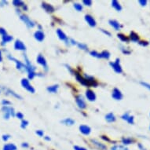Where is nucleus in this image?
I'll return each mask as SVG.
<instances>
[{
	"instance_id": "dca6fc26",
	"label": "nucleus",
	"mask_w": 150,
	"mask_h": 150,
	"mask_svg": "<svg viewBox=\"0 0 150 150\" xmlns=\"http://www.w3.org/2000/svg\"><path fill=\"white\" fill-rule=\"evenodd\" d=\"M34 37L37 41H39V42H42V41H43V40H44L45 35L42 31L39 30V31H36V32H35Z\"/></svg>"
},
{
	"instance_id": "3c124183",
	"label": "nucleus",
	"mask_w": 150,
	"mask_h": 150,
	"mask_svg": "<svg viewBox=\"0 0 150 150\" xmlns=\"http://www.w3.org/2000/svg\"><path fill=\"white\" fill-rule=\"evenodd\" d=\"M101 138L104 139L105 141H106V142H110V139L108 138H107V136H106V138H105V136H101Z\"/></svg>"
},
{
	"instance_id": "8fccbe9b",
	"label": "nucleus",
	"mask_w": 150,
	"mask_h": 150,
	"mask_svg": "<svg viewBox=\"0 0 150 150\" xmlns=\"http://www.w3.org/2000/svg\"><path fill=\"white\" fill-rule=\"evenodd\" d=\"M21 146H22L23 148H28L29 147V145H28L27 142H23L22 144H21Z\"/></svg>"
},
{
	"instance_id": "f8f14e48",
	"label": "nucleus",
	"mask_w": 150,
	"mask_h": 150,
	"mask_svg": "<svg viewBox=\"0 0 150 150\" xmlns=\"http://www.w3.org/2000/svg\"><path fill=\"white\" fill-rule=\"evenodd\" d=\"M75 75H76V78L77 81L79 82V83H80L82 85H83V86H90V84L88 83V82L86 80V79H85L84 77L81 76V75H79V74L77 73V72H76Z\"/></svg>"
},
{
	"instance_id": "13d9d810",
	"label": "nucleus",
	"mask_w": 150,
	"mask_h": 150,
	"mask_svg": "<svg viewBox=\"0 0 150 150\" xmlns=\"http://www.w3.org/2000/svg\"><path fill=\"white\" fill-rule=\"evenodd\" d=\"M149 129H150V127H149Z\"/></svg>"
},
{
	"instance_id": "a878e982",
	"label": "nucleus",
	"mask_w": 150,
	"mask_h": 150,
	"mask_svg": "<svg viewBox=\"0 0 150 150\" xmlns=\"http://www.w3.org/2000/svg\"><path fill=\"white\" fill-rule=\"evenodd\" d=\"M112 6L115 10L119 11V12L122 10V6H121V5L120 4V3L117 2V1H116V0L112 1Z\"/></svg>"
},
{
	"instance_id": "473e14b6",
	"label": "nucleus",
	"mask_w": 150,
	"mask_h": 150,
	"mask_svg": "<svg viewBox=\"0 0 150 150\" xmlns=\"http://www.w3.org/2000/svg\"><path fill=\"white\" fill-rule=\"evenodd\" d=\"M28 126V121L25 120H23L21 121V127L22 129H25Z\"/></svg>"
},
{
	"instance_id": "4d7b16f0",
	"label": "nucleus",
	"mask_w": 150,
	"mask_h": 150,
	"mask_svg": "<svg viewBox=\"0 0 150 150\" xmlns=\"http://www.w3.org/2000/svg\"><path fill=\"white\" fill-rule=\"evenodd\" d=\"M0 93H1V90H0Z\"/></svg>"
},
{
	"instance_id": "6ab92c4d",
	"label": "nucleus",
	"mask_w": 150,
	"mask_h": 150,
	"mask_svg": "<svg viewBox=\"0 0 150 150\" xmlns=\"http://www.w3.org/2000/svg\"><path fill=\"white\" fill-rule=\"evenodd\" d=\"M13 40V36L7 34L6 35H3V36H2V43H1V44L3 45V46H4V45L6 44L7 42H11Z\"/></svg>"
},
{
	"instance_id": "6e6552de",
	"label": "nucleus",
	"mask_w": 150,
	"mask_h": 150,
	"mask_svg": "<svg viewBox=\"0 0 150 150\" xmlns=\"http://www.w3.org/2000/svg\"><path fill=\"white\" fill-rule=\"evenodd\" d=\"M76 104L78 107L82 109H83L86 107V102L84 101L83 98L81 96V95H78V96L76 97Z\"/></svg>"
},
{
	"instance_id": "a19ab883",
	"label": "nucleus",
	"mask_w": 150,
	"mask_h": 150,
	"mask_svg": "<svg viewBox=\"0 0 150 150\" xmlns=\"http://www.w3.org/2000/svg\"><path fill=\"white\" fill-rule=\"evenodd\" d=\"M140 83H141V85H142L143 86H145V87H146L148 90H149L150 91V84L149 83H145V82H141Z\"/></svg>"
},
{
	"instance_id": "2f4dec72",
	"label": "nucleus",
	"mask_w": 150,
	"mask_h": 150,
	"mask_svg": "<svg viewBox=\"0 0 150 150\" xmlns=\"http://www.w3.org/2000/svg\"><path fill=\"white\" fill-rule=\"evenodd\" d=\"M110 150H129L127 147L123 145H114L113 147L111 148Z\"/></svg>"
},
{
	"instance_id": "4468645a",
	"label": "nucleus",
	"mask_w": 150,
	"mask_h": 150,
	"mask_svg": "<svg viewBox=\"0 0 150 150\" xmlns=\"http://www.w3.org/2000/svg\"><path fill=\"white\" fill-rule=\"evenodd\" d=\"M86 97L87 100L90 101H94L96 100V94L91 90H87L86 91Z\"/></svg>"
},
{
	"instance_id": "864d4df0",
	"label": "nucleus",
	"mask_w": 150,
	"mask_h": 150,
	"mask_svg": "<svg viewBox=\"0 0 150 150\" xmlns=\"http://www.w3.org/2000/svg\"><path fill=\"white\" fill-rule=\"evenodd\" d=\"M44 138L47 141H50V138L49 137H48V136H46V137H44Z\"/></svg>"
},
{
	"instance_id": "c756f323",
	"label": "nucleus",
	"mask_w": 150,
	"mask_h": 150,
	"mask_svg": "<svg viewBox=\"0 0 150 150\" xmlns=\"http://www.w3.org/2000/svg\"><path fill=\"white\" fill-rule=\"evenodd\" d=\"M58 85H54V86H50L47 87V91H49L50 93H55L57 92V89H58Z\"/></svg>"
},
{
	"instance_id": "09e8293b",
	"label": "nucleus",
	"mask_w": 150,
	"mask_h": 150,
	"mask_svg": "<svg viewBox=\"0 0 150 150\" xmlns=\"http://www.w3.org/2000/svg\"><path fill=\"white\" fill-rule=\"evenodd\" d=\"M138 149L140 150H146V149H145V147L144 146V145H142V144H141V143H138Z\"/></svg>"
},
{
	"instance_id": "c03bdc74",
	"label": "nucleus",
	"mask_w": 150,
	"mask_h": 150,
	"mask_svg": "<svg viewBox=\"0 0 150 150\" xmlns=\"http://www.w3.org/2000/svg\"><path fill=\"white\" fill-rule=\"evenodd\" d=\"M35 134H36L37 135L40 136V137H43V135H44L43 130H36V131H35Z\"/></svg>"
},
{
	"instance_id": "cd10ccee",
	"label": "nucleus",
	"mask_w": 150,
	"mask_h": 150,
	"mask_svg": "<svg viewBox=\"0 0 150 150\" xmlns=\"http://www.w3.org/2000/svg\"><path fill=\"white\" fill-rule=\"evenodd\" d=\"M62 123H64V124H65L67 126H72L75 123V120H73L71 118H66L64 119V120H62Z\"/></svg>"
},
{
	"instance_id": "412c9836",
	"label": "nucleus",
	"mask_w": 150,
	"mask_h": 150,
	"mask_svg": "<svg viewBox=\"0 0 150 150\" xmlns=\"http://www.w3.org/2000/svg\"><path fill=\"white\" fill-rule=\"evenodd\" d=\"M13 5L16 6V7H22L24 10H25V7L27 8L25 3L23 1H21V0H14V1H13Z\"/></svg>"
},
{
	"instance_id": "5fc2aeb1",
	"label": "nucleus",
	"mask_w": 150,
	"mask_h": 150,
	"mask_svg": "<svg viewBox=\"0 0 150 150\" xmlns=\"http://www.w3.org/2000/svg\"><path fill=\"white\" fill-rule=\"evenodd\" d=\"M3 62V57H2V56H0V62Z\"/></svg>"
},
{
	"instance_id": "20e7f679",
	"label": "nucleus",
	"mask_w": 150,
	"mask_h": 150,
	"mask_svg": "<svg viewBox=\"0 0 150 150\" xmlns=\"http://www.w3.org/2000/svg\"><path fill=\"white\" fill-rule=\"evenodd\" d=\"M20 19L27 25L28 28H33L35 26V23L32 21L29 17L25 14H20Z\"/></svg>"
},
{
	"instance_id": "aec40b11",
	"label": "nucleus",
	"mask_w": 150,
	"mask_h": 150,
	"mask_svg": "<svg viewBox=\"0 0 150 150\" xmlns=\"http://www.w3.org/2000/svg\"><path fill=\"white\" fill-rule=\"evenodd\" d=\"M42 8H43V9H44V10L48 13H53L54 12V10H55L53 6H51L50 4H47V3H42Z\"/></svg>"
},
{
	"instance_id": "7c9ffc66",
	"label": "nucleus",
	"mask_w": 150,
	"mask_h": 150,
	"mask_svg": "<svg viewBox=\"0 0 150 150\" xmlns=\"http://www.w3.org/2000/svg\"><path fill=\"white\" fill-rule=\"evenodd\" d=\"M117 36H118L119 39H120L121 41H123V42H129V40H129V38H128L127 35L122 34V33H120V34L117 35Z\"/></svg>"
},
{
	"instance_id": "de8ad7c7",
	"label": "nucleus",
	"mask_w": 150,
	"mask_h": 150,
	"mask_svg": "<svg viewBox=\"0 0 150 150\" xmlns=\"http://www.w3.org/2000/svg\"><path fill=\"white\" fill-rule=\"evenodd\" d=\"M138 3H140L141 6H145L147 4V1L146 0H140V1H138Z\"/></svg>"
},
{
	"instance_id": "f03ea898",
	"label": "nucleus",
	"mask_w": 150,
	"mask_h": 150,
	"mask_svg": "<svg viewBox=\"0 0 150 150\" xmlns=\"http://www.w3.org/2000/svg\"><path fill=\"white\" fill-rule=\"evenodd\" d=\"M8 58L12 61V62H14L15 64H16V68H17L18 70H20L21 71H27V67L24 63L21 62V61H18L17 59H16L15 57L10 56V55H8Z\"/></svg>"
},
{
	"instance_id": "f704fd0d",
	"label": "nucleus",
	"mask_w": 150,
	"mask_h": 150,
	"mask_svg": "<svg viewBox=\"0 0 150 150\" xmlns=\"http://www.w3.org/2000/svg\"><path fill=\"white\" fill-rule=\"evenodd\" d=\"M77 46L79 47V49H82V50H86L88 49L87 48V46L86 44H83V43H80V42H77Z\"/></svg>"
},
{
	"instance_id": "9b49d317",
	"label": "nucleus",
	"mask_w": 150,
	"mask_h": 150,
	"mask_svg": "<svg viewBox=\"0 0 150 150\" xmlns=\"http://www.w3.org/2000/svg\"><path fill=\"white\" fill-rule=\"evenodd\" d=\"M91 142H92V144L93 145V146L95 148H97L99 150H107V146H106L105 144H103V143H101L99 142L97 140H91Z\"/></svg>"
},
{
	"instance_id": "7ed1b4c3",
	"label": "nucleus",
	"mask_w": 150,
	"mask_h": 150,
	"mask_svg": "<svg viewBox=\"0 0 150 150\" xmlns=\"http://www.w3.org/2000/svg\"><path fill=\"white\" fill-rule=\"evenodd\" d=\"M21 86L24 87V88L26 90V91H28V92H30V93H35V89L34 87L30 84L29 83V80L28 79H21Z\"/></svg>"
},
{
	"instance_id": "79ce46f5",
	"label": "nucleus",
	"mask_w": 150,
	"mask_h": 150,
	"mask_svg": "<svg viewBox=\"0 0 150 150\" xmlns=\"http://www.w3.org/2000/svg\"><path fill=\"white\" fill-rule=\"evenodd\" d=\"M83 3L85 4L86 6H91L92 5V1H91V0H84V1H83Z\"/></svg>"
},
{
	"instance_id": "49530a36",
	"label": "nucleus",
	"mask_w": 150,
	"mask_h": 150,
	"mask_svg": "<svg viewBox=\"0 0 150 150\" xmlns=\"http://www.w3.org/2000/svg\"><path fill=\"white\" fill-rule=\"evenodd\" d=\"M139 44L141 46H142V47H147L149 45V42L147 41H139Z\"/></svg>"
},
{
	"instance_id": "ddd939ff",
	"label": "nucleus",
	"mask_w": 150,
	"mask_h": 150,
	"mask_svg": "<svg viewBox=\"0 0 150 150\" xmlns=\"http://www.w3.org/2000/svg\"><path fill=\"white\" fill-rule=\"evenodd\" d=\"M85 20H86L87 24H88L91 27H95V26H96V21L94 20V18H93L91 15L86 14V16H85Z\"/></svg>"
},
{
	"instance_id": "1a4fd4ad",
	"label": "nucleus",
	"mask_w": 150,
	"mask_h": 150,
	"mask_svg": "<svg viewBox=\"0 0 150 150\" xmlns=\"http://www.w3.org/2000/svg\"><path fill=\"white\" fill-rule=\"evenodd\" d=\"M3 91H5V93L6 94H7V95H10V96H13L16 98H18V99H22V97L19 95L18 93H17L16 92L11 90V89H9V88H5V87H3Z\"/></svg>"
},
{
	"instance_id": "37998d69",
	"label": "nucleus",
	"mask_w": 150,
	"mask_h": 150,
	"mask_svg": "<svg viewBox=\"0 0 150 150\" xmlns=\"http://www.w3.org/2000/svg\"><path fill=\"white\" fill-rule=\"evenodd\" d=\"M0 35H7V32L6 31L5 28H0Z\"/></svg>"
},
{
	"instance_id": "e433bc0d",
	"label": "nucleus",
	"mask_w": 150,
	"mask_h": 150,
	"mask_svg": "<svg viewBox=\"0 0 150 150\" xmlns=\"http://www.w3.org/2000/svg\"><path fill=\"white\" fill-rule=\"evenodd\" d=\"M28 79H34V77L35 76H37V74L35 72V71H29V72H28Z\"/></svg>"
},
{
	"instance_id": "ea45409f",
	"label": "nucleus",
	"mask_w": 150,
	"mask_h": 150,
	"mask_svg": "<svg viewBox=\"0 0 150 150\" xmlns=\"http://www.w3.org/2000/svg\"><path fill=\"white\" fill-rule=\"evenodd\" d=\"M10 138V134H3V135L2 136V139H3L4 142H7Z\"/></svg>"
},
{
	"instance_id": "5701e85b",
	"label": "nucleus",
	"mask_w": 150,
	"mask_h": 150,
	"mask_svg": "<svg viewBox=\"0 0 150 150\" xmlns=\"http://www.w3.org/2000/svg\"><path fill=\"white\" fill-rule=\"evenodd\" d=\"M57 34L61 40H63V41H67V40H68V37H67V35L64 34V32H62L61 29L57 30Z\"/></svg>"
},
{
	"instance_id": "b1692460",
	"label": "nucleus",
	"mask_w": 150,
	"mask_h": 150,
	"mask_svg": "<svg viewBox=\"0 0 150 150\" xmlns=\"http://www.w3.org/2000/svg\"><path fill=\"white\" fill-rule=\"evenodd\" d=\"M17 146L13 144V143H9V144H6L3 145V150H17Z\"/></svg>"
},
{
	"instance_id": "603ef678",
	"label": "nucleus",
	"mask_w": 150,
	"mask_h": 150,
	"mask_svg": "<svg viewBox=\"0 0 150 150\" xmlns=\"http://www.w3.org/2000/svg\"><path fill=\"white\" fill-rule=\"evenodd\" d=\"M101 31H102V32H103L104 33H105V34L108 35V36H111V33H110V32H105V31H104L103 29H101Z\"/></svg>"
},
{
	"instance_id": "2eb2a0df",
	"label": "nucleus",
	"mask_w": 150,
	"mask_h": 150,
	"mask_svg": "<svg viewBox=\"0 0 150 150\" xmlns=\"http://www.w3.org/2000/svg\"><path fill=\"white\" fill-rule=\"evenodd\" d=\"M121 118L127 121V122L130 123V124H134V116H130L128 112L123 114Z\"/></svg>"
},
{
	"instance_id": "39448f33",
	"label": "nucleus",
	"mask_w": 150,
	"mask_h": 150,
	"mask_svg": "<svg viewBox=\"0 0 150 150\" xmlns=\"http://www.w3.org/2000/svg\"><path fill=\"white\" fill-rule=\"evenodd\" d=\"M110 65L114 69V71L117 72V73H122L123 72L122 67L120 64V59H116V62H110Z\"/></svg>"
},
{
	"instance_id": "6e6d98bb",
	"label": "nucleus",
	"mask_w": 150,
	"mask_h": 150,
	"mask_svg": "<svg viewBox=\"0 0 150 150\" xmlns=\"http://www.w3.org/2000/svg\"><path fill=\"white\" fill-rule=\"evenodd\" d=\"M0 56H2V52H1V50H0Z\"/></svg>"
},
{
	"instance_id": "c85d7f7f",
	"label": "nucleus",
	"mask_w": 150,
	"mask_h": 150,
	"mask_svg": "<svg viewBox=\"0 0 150 150\" xmlns=\"http://www.w3.org/2000/svg\"><path fill=\"white\" fill-rule=\"evenodd\" d=\"M109 57H110V53L108 50H104L101 53H100V58L108 59Z\"/></svg>"
},
{
	"instance_id": "bb28decb",
	"label": "nucleus",
	"mask_w": 150,
	"mask_h": 150,
	"mask_svg": "<svg viewBox=\"0 0 150 150\" xmlns=\"http://www.w3.org/2000/svg\"><path fill=\"white\" fill-rule=\"evenodd\" d=\"M105 120L106 121H108L109 123H112V122L116 121V116H114V114L112 113V112H110V113H108L106 115Z\"/></svg>"
},
{
	"instance_id": "423d86ee",
	"label": "nucleus",
	"mask_w": 150,
	"mask_h": 150,
	"mask_svg": "<svg viewBox=\"0 0 150 150\" xmlns=\"http://www.w3.org/2000/svg\"><path fill=\"white\" fill-rule=\"evenodd\" d=\"M36 62L38 64H41V65H42V66L44 68L46 71H47V70H48L47 62V61H46V59H45V57L42 56V54H39V55H38V57H37V58H36Z\"/></svg>"
},
{
	"instance_id": "a211bd4d",
	"label": "nucleus",
	"mask_w": 150,
	"mask_h": 150,
	"mask_svg": "<svg viewBox=\"0 0 150 150\" xmlns=\"http://www.w3.org/2000/svg\"><path fill=\"white\" fill-rule=\"evenodd\" d=\"M129 40H131V41L134 42H139L140 37H139V35L134 32H131L130 34V36H129Z\"/></svg>"
},
{
	"instance_id": "0eeeda50",
	"label": "nucleus",
	"mask_w": 150,
	"mask_h": 150,
	"mask_svg": "<svg viewBox=\"0 0 150 150\" xmlns=\"http://www.w3.org/2000/svg\"><path fill=\"white\" fill-rule=\"evenodd\" d=\"M14 49L16 50H21V51H25L26 50V46L25 43L19 40H17L14 42Z\"/></svg>"
},
{
	"instance_id": "72a5a7b5",
	"label": "nucleus",
	"mask_w": 150,
	"mask_h": 150,
	"mask_svg": "<svg viewBox=\"0 0 150 150\" xmlns=\"http://www.w3.org/2000/svg\"><path fill=\"white\" fill-rule=\"evenodd\" d=\"M74 8L77 10V11H82L83 10V6L81 4H79V3H75L74 4Z\"/></svg>"
},
{
	"instance_id": "f3484780",
	"label": "nucleus",
	"mask_w": 150,
	"mask_h": 150,
	"mask_svg": "<svg viewBox=\"0 0 150 150\" xmlns=\"http://www.w3.org/2000/svg\"><path fill=\"white\" fill-rule=\"evenodd\" d=\"M79 130L82 134H83L84 135H89L91 134V129L90 127L86 125H81L79 126Z\"/></svg>"
},
{
	"instance_id": "9d476101",
	"label": "nucleus",
	"mask_w": 150,
	"mask_h": 150,
	"mask_svg": "<svg viewBox=\"0 0 150 150\" xmlns=\"http://www.w3.org/2000/svg\"><path fill=\"white\" fill-rule=\"evenodd\" d=\"M112 97L115 100H121L123 98V93H121V91L117 88H114L112 93Z\"/></svg>"
},
{
	"instance_id": "4c0bfd02",
	"label": "nucleus",
	"mask_w": 150,
	"mask_h": 150,
	"mask_svg": "<svg viewBox=\"0 0 150 150\" xmlns=\"http://www.w3.org/2000/svg\"><path fill=\"white\" fill-rule=\"evenodd\" d=\"M16 116L17 119L21 120H24V114L21 113V112H17V113H16V116Z\"/></svg>"
},
{
	"instance_id": "4be33fe9",
	"label": "nucleus",
	"mask_w": 150,
	"mask_h": 150,
	"mask_svg": "<svg viewBox=\"0 0 150 150\" xmlns=\"http://www.w3.org/2000/svg\"><path fill=\"white\" fill-rule=\"evenodd\" d=\"M109 24L112 27H113L116 30H120L122 28V25L116 20H110L109 21Z\"/></svg>"
},
{
	"instance_id": "58836bf2",
	"label": "nucleus",
	"mask_w": 150,
	"mask_h": 150,
	"mask_svg": "<svg viewBox=\"0 0 150 150\" xmlns=\"http://www.w3.org/2000/svg\"><path fill=\"white\" fill-rule=\"evenodd\" d=\"M2 105L3 106H10L11 105V102L10 101H8V100L3 99V101H2Z\"/></svg>"
},
{
	"instance_id": "f257e3e1",
	"label": "nucleus",
	"mask_w": 150,
	"mask_h": 150,
	"mask_svg": "<svg viewBox=\"0 0 150 150\" xmlns=\"http://www.w3.org/2000/svg\"><path fill=\"white\" fill-rule=\"evenodd\" d=\"M2 111H3V118L5 119V120H9L10 116L14 117L16 116L14 109L12 107H10V106H3Z\"/></svg>"
},
{
	"instance_id": "393cba45",
	"label": "nucleus",
	"mask_w": 150,
	"mask_h": 150,
	"mask_svg": "<svg viewBox=\"0 0 150 150\" xmlns=\"http://www.w3.org/2000/svg\"><path fill=\"white\" fill-rule=\"evenodd\" d=\"M134 142H135V140L131 138H122V143H123V145H130V144H133Z\"/></svg>"
},
{
	"instance_id": "a18cd8bd",
	"label": "nucleus",
	"mask_w": 150,
	"mask_h": 150,
	"mask_svg": "<svg viewBox=\"0 0 150 150\" xmlns=\"http://www.w3.org/2000/svg\"><path fill=\"white\" fill-rule=\"evenodd\" d=\"M74 150H87L86 148L82 147V146H79V145H75L74 146Z\"/></svg>"
},
{
	"instance_id": "c9c22d12",
	"label": "nucleus",
	"mask_w": 150,
	"mask_h": 150,
	"mask_svg": "<svg viewBox=\"0 0 150 150\" xmlns=\"http://www.w3.org/2000/svg\"><path fill=\"white\" fill-rule=\"evenodd\" d=\"M90 54H91V56H93V57L100 58V54H99V53H98L97 51H95V50H92V51L90 52Z\"/></svg>"
}]
</instances>
